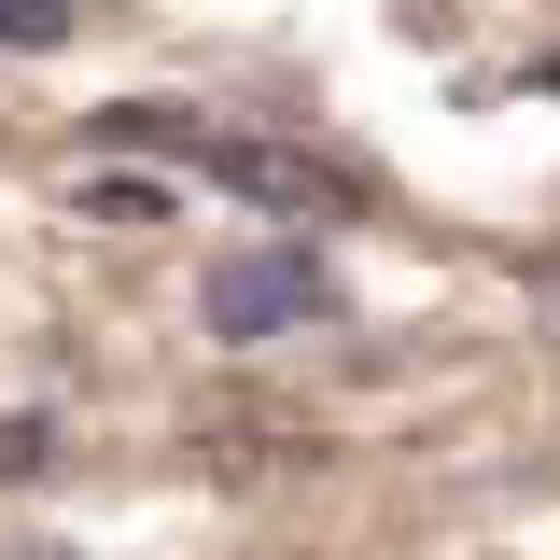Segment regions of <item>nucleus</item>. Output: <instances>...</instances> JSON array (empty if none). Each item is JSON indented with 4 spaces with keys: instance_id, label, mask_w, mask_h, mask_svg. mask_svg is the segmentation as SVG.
Segmentation results:
<instances>
[{
    "instance_id": "obj_1",
    "label": "nucleus",
    "mask_w": 560,
    "mask_h": 560,
    "mask_svg": "<svg viewBox=\"0 0 560 560\" xmlns=\"http://www.w3.org/2000/svg\"><path fill=\"white\" fill-rule=\"evenodd\" d=\"M98 154H183L197 183H224L238 210H280V224H350V210H378L364 168H323V154L253 140V127H210L183 98H113V113H98Z\"/></svg>"
},
{
    "instance_id": "obj_2",
    "label": "nucleus",
    "mask_w": 560,
    "mask_h": 560,
    "mask_svg": "<svg viewBox=\"0 0 560 560\" xmlns=\"http://www.w3.org/2000/svg\"><path fill=\"white\" fill-rule=\"evenodd\" d=\"M197 308H210L224 350H253V337H323L350 294H337V267H323L308 238H267V253H224V267L197 280Z\"/></svg>"
},
{
    "instance_id": "obj_3",
    "label": "nucleus",
    "mask_w": 560,
    "mask_h": 560,
    "mask_svg": "<svg viewBox=\"0 0 560 560\" xmlns=\"http://www.w3.org/2000/svg\"><path fill=\"white\" fill-rule=\"evenodd\" d=\"M70 28H84L70 0H0V57H57Z\"/></svg>"
},
{
    "instance_id": "obj_4",
    "label": "nucleus",
    "mask_w": 560,
    "mask_h": 560,
    "mask_svg": "<svg viewBox=\"0 0 560 560\" xmlns=\"http://www.w3.org/2000/svg\"><path fill=\"white\" fill-rule=\"evenodd\" d=\"M84 210H98V224H168V183H154V168H113V183H84Z\"/></svg>"
},
{
    "instance_id": "obj_5",
    "label": "nucleus",
    "mask_w": 560,
    "mask_h": 560,
    "mask_svg": "<svg viewBox=\"0 0 560 560\" xmlns=\"http://www.w3.org/2000/svg\"><path fill=\"white\" fill-rule=\"evenodd\" d=\"M57 463V420H0V477H43Z\"/></svg>"
}]
</instances>
